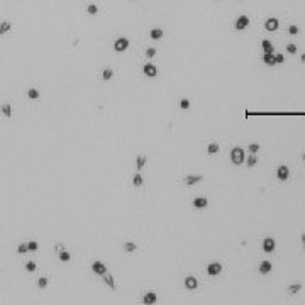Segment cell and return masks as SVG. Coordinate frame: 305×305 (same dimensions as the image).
I'll use <instances>...</instances> for the list:
<instances>
[{
    "label": "cell",
    "mask_w": 305,
    "mask_h": 305,
    "mask_svg": "<svg viewBox=\"0 0 305 305\" xmlns=\"http://www.w3.org/2000/svg\"><path fill=\"white\" fill-rule=\"evenodd\" d=\"M244 159H246V154H244V149L243 147H232L231 149V161L234 163V165H243Z\"/></svg>",
    "instance_id": "cell-1"
},
{
    "label": "cell",
    "mask_w": 305,
    "mask_h": 305,
    "mask_svg": "<svg viewBox=\"0 0 305 305\" xmlns=\"http://www.w3.org/2000/svg\"><path fill=\"white\" fill-rule=\"evenodd\" d=\"M129 39L127 37H117V39L114 41V51L115 53H124V51H127V48H129Z\"/></svg>",
    "instance_id": "cell-2"
},
{
    "label": "cell",
    "mask_w": 305,
    "mask_h": 305,
    "mask_svg": "<svg viewBox=\"0 0 305 305\" xmlns=\"http://www.w3.org/2000/svg\"><path fill=\"white\" fill-rule=\"evenodd\" d=\"M249 22H251V19L247 17V15H239L237 19H236V22H234V29L236 31H243V29H246L247 26H249Z\"/></svg>",
    "instance_id": "cell-3"
},
{
    "label": "cell",
    "mask_w": 305,
    "mask_h": 305,
    "mask_svg": "<svg viewBox=\"0 0 305 305\" xmlns=\"http://www.w3.org/2000/svg\"><path fill=\"white\" fill-rule=\"evenodd\" d=\"M288 177H290V168H288L287 165H280L278 168H276V178H278L280 181H287Z\"/></svg>",
    "instance_id": "cell-4"
},
{
    "label": "cell",
    "mask_w": 305,
    "mask_h": 305,
    "mask_svg": "<svg viewBox=\"0 0 305 305\" xmlns=\"http://www.w3.org/2000/svg\"><path fill=\"white\" fill-rule=\"evenodd\" d=\"M221 271H222V265L219 261H212V263L207 265V275L209 276H217Z\"/></svg>",
    "instance_id": "cell-5"
},
{
    "label": "cell",
    "mask_w": 305,
    "mask_h": 305,
    "mask_svg": "<svg viewBox=\"0 0 305 305\" xmlns=\"http://www.w3.org/2000/svg\"><path fill=\"white\" fill-rule=\"evenodd\" d=\"M275 247H276V241L273 237H265L263 239V251H265V253L271 254L273 251H275Z\"/></svg>",
    "instance_id": "cell-6"
},
{
    "label": "cell",
    "mask_w": 305,
    "mask_h": 305,
    "mask_svg": "<svg viewBox=\"0 0 305 305\" xmlns=\"http://www.w3.org/2000/svg\"><path fill=\"white\" fill-rule=\"evenodd\" d=\"M143 73L146 75L147 78H156V75H158V68H156L154 65L147 63V65H144V66H143Z\"/></svg>",
    "instance_id": "cell-7"
},
{
    "label": "cell",
    "mask_w": 305,
    "mask_h": 305,
    "mask_svg": "<svg viewBox=\"0 0 305 305\" xmlns=\"http://www.w3.org/2000/svg\"><path fill=\"white\" fill-rule=\"evenodd\" d=\"M278 27H280V22H278V19H276V17L266 19V22H265V29H266V31H270V32H275Z\"/></svg>",
    "instance_id": "cell-8"
},
{
    "label": "cell",
    "mask_w": 305,
    "mask_h": 305,
    "mask_svg": "<svg viewBox=\"0 0 305 305\" xmlns=\"http://www.w3.org/2000/svg\"><path fill=\"white\" fill-rule=\"evenodd\" d=\"M271 270H273V265H271V261H268V259L261 261L259 266H258V271H259L261 275H268Z\"/></svg>",
    "instance_id": "cell-9"
},
{
    "label": "cell",
    "mask_w": 305,
    "mask_h": 305,
    "mask_svg": "<svg viewBox=\"0 0 305 305\" xmlns=\"http://www.w3.org/2000/svg\"><path fill=\"white\" fill-rule=\"evenodd\" d=\"M197 287H199L197 278H195L193 275H188L187 278H185V288H187V290H197Z\"/></svg>",
    "instance_id": "cell-10"
},
{
    "label": "cell",
    "mask_w": 305,
    "mask_h": 305,
    "mask_svg": "<svg viewBox=\"0 0 305 305\" xmlns=\"http://www.w3.org/2000/svg\"><path fill=\"white\" fill-rule=\"evenodd\" d=\"M92 271L97 273V275H103V273H107V266L103 265L102 261H93L92 263Z\"/></svg>",
    "instance_id": "cell-11"
},
{
    "label": "cell",
    "mask_w": 305,
    "mask_h": 305,
    "mask_svg": "<svg viewBox=\"0 0 305 305\" xmlns=\"http://www.w3.org/2000/svg\"><path fill=\"white\" fill-rule=\"evenodd\" d=\"M202 175H188V177H185V185L187 187H193V185H197L199 181H202Z\"/></svg>",
    "instance_id": "cell-12"
},
{
    "label": "cell",
    "mask_w": 305,
    "mask_h": 305,
    "mask_svg": "<svg viewBox=\"0 0 305 305\" xmlns=\"http://www.w3.org/2000/svg\"><path fill=\"white\" fill-rule=\"evenodd\" d=\"M192 205H193L195 209H205V207L209 205V200H207L205 197H197V199H193Z\"/></svg>",
    "instance_id": "cell-13"
},
{
    "label": "cell",
    "mask_w": 305,
    "mask_h": 305,
    "mask_svg": "<svg viewBox=\"0 0 305 305\" xmlns=\"http://www.w3.org/2000/svg\"><path fill=\"white\" fill-rule=\"evenodd\" d=\"M143 302L146 305H153V303H156V302H158V295H156L154 292H147V293L143 297Z\"/></svg>",
    "instance_id": "cell-14"
},
{
    "label": "cell",
    "mask_w": 305,
    "mask_h": 305,
    "mask_svg": "<svg viewBox=\"0 0 305 305\" xmlns=\"http://www.w3.org/2000/svg\"><path fill=\"white\" fill-rule=\"evenodd\" d=\"M263 63H265V65H270V66H275L276 65L275 53H265V54H263Z\"/></svg>",
    "instance_id": "cell-15"
},
{
    "label": "cell",
    "mask_w": 305,
    "mask_h": 305,
    "mask_svg": "<svg viewBox=\"0 0 305 305\" xmlns=\"http://www.w3.org/2000/svg\"><path fill=\"white\" fill-rule=\"evenodd\" d=\"M102 276H103V281H105V285L110 288V290H115V288H117V287H115V281H114V276H112L110 273H109V275H107V273H103Z\"/></svg>",
    "instance_id": "cell-16"
},
{
    "label": "cell",
    "mask_w": 305,
    "mask_h": 305,
    "mask_svg": "<svg viewBox=\"0 0 305 305\" xmlns=\"http://www.w3.org/2000/svg\"><path fill=\"white\" fill-rule=\"evenodd\" d=\"M2 114H4L5 119H10L12 117V105L9 102L2 103Z\"/></svg>",
    "instance_id": "cell-17"
},
{
    "label": "cell",
    "mask_w": 305,
    "mask_h": 305,
    "mask_svg": "<svg viewBox=\"0 0 305 305\" xmlns=\"http://www.w3.org/2000/svg\"><path fill=\"white\" fill-rule=\"evenodd\" d=\"M149 37H151V39H154V41L161 39V37H163V29H158V27L151 29L149 31Z\"/></svg>",
    "instance_id": "cell-18"
},
{
    "label": "cell",
    "mask_w": 305,
    "mask_h": 305,
    "mask_svg": "<svg viewBox=\"0 0 305 305\" xmlns=\"http://www.w3.org/2000/svg\"><path fill=\"white\" fill-rule=\"evenodd\" d=\"M261 48H263V51H265V53H275V48H273L271 41H268V39L261 41Z\"/></svg>",
    "instance_id": "cell-19"
},
{
    "label": "cell",
    "mask_w": 305,
    "mask_h": 305,
    "mask_svg": "<svg viewBox=\"0 0 305 305\" xmlns=\"http://www.w3.org/2000/svg\"><path fill=\"white\" fill-rule=\"evenodd\" d=\"M146 161H147V159H146V156H144V154H139V156H137V158H136V169H137V171H141V169L144 168Z\"/></svg>",
    "instance_id": "cell-20"
},
{
    "label": "cell",
    "mask_w": 305,
    "mask_h": 305,
    "mask_svg": "<svg viewBox=\"0 0 305 305\" xmlns=\"http://www.w3.org/2000/svg\"><path fill=\"white\" fill-rule=\"evenodd\" d=\"M10 29H12V24L9 22V20H4V22L0 24V36H4V34H7Z\"/></svg>",
    "instance_id": "cell-21"
},
{
    "label": "cell",
    "mask_w": 305,
    "mask_h": 305,
    "mask_svg": "<svg viewBox=\"0 0 305 305\" xmlns=\"http://www.w3.org/2000/svg\"><path fill=\"white\" fill-rule=\"evenodd\" d=\"M137 249V244L132 243V241H125L124 243V251L125 253H132V251Z\"/></svg>",
    "instance_id": "cell-22"
},
{
    "label": "cell",
    "mask_w": 305,
    "mask_h": 305,
    "mask_svg": "<svg viewBox=\"0 0 305 305\" xmlns=\"http://www.w3.org/2000/svg\"><path fill=\"white\" fill-rule=\"evenodd\" d=\"M219 149H221V147H219V144H217V143H210L209 146H207V154H217V153H219Z\"/></svg>",
    "instance_id": "cell-23"
},
{
    "label": "cell",
    "mask_w": 305,
    "mask_h": 305,
    "mask_svg": "<svg viewBox=\"0 0 305 305\" xmlns=\"http://www.w3.org/2000/svg\"><path fill=\"white\" fill-rule=\"evenodd\" d=\"M132 185H134V187H137V188L144 185V180H143V177H141V173H136V175H134V178H132Z\"/></svg>",
    "instance_id": "cell-24"
},
{
    "label": "cell",
    "mask_w": 305,
    "mask_h": 305,
    "mask_svg": "<svg viewBox=\"0 0 305 305\" xmlns=\"http://www.w3.org/2000/svg\"><path fill=\"white\" fill-rule=\"evenodd\" d=\"M41 97V93L37 92L36 88H29L27 90V99H31V100H37Z\"/></svg>",
    "instance_id": "cell-25"
},
{
    "label": "cell",
    "mask_w": 305,
    "mask_h": 305,
    "mask_svg": "<svg viewBox=\"0 0 305 305\" xmlns=\"http://www.w3.org/2000/svg\"><path fill=\"white\" fill-rule=\"evenodd\" d=\"M112 76H114V71H112L110 70V68H103V70H102V80H110V78Z\"/></svg>",
    "instance_id": "cell-26"
},
{
    "label": "cell",
    "mask_w": 305,
    "mask_h": 305,
    "mask_svg": "<svg viewBox=\"0 0 305 305\" xmlns=\"http://www.w3.org/2000/svg\"><path fill=\"white\" fill-rule=\"evenodd\" d=\"M58 258H59V261H63V263H66V261H70L71 259V254L68 253V251H59V254H58Z\"/></svg>",
    "instance_id": "cell-27"
},
{
    "label": "cell",
    "mask_w": 305,
    "mask_h": 305,
    "mask_svg": "<svg viewBox=\"0 0 305 305\" xmlns=\"http://www.w3.org/2000/svg\"><path fill=\"white\" fill-rule=\"evenodd\" d=\"M300 290H302V285H300V283H293V285H290V287H288V293H292V295L298 293Z\"/></svg>",
    "instance_id": "cell-28"
},
{
    "label": "cell",
    "mask_w": 305,
    "mask_h": 305,
    "mask_svg": "<svg viewBox=\"0 0 305 305\" xmlns=\"http://www.w3.org/2000/svg\"><path fill=\"white\" fill-rule=\"evenodd\" d=\"M256 163H258V158H256V154H249L246 158V165L249 166V168H253V166H256Z\"/></svg>",
    "instance_id": "cell-29"
},
{
    "label": "cell",
    "mask_w": 305,
    "mask_h": 305,
    "mask_svg": "<svg viewBox=\"0 0 305 305\" xmlns=\"http://www.w3.org/2000/svg\"><path fill=\"white\" fill-rule=\"evenodd\" d=\"M247 151H249L251 154H256L258 151H259V144H258V143H251L249 146H247Z\"/></svg>",
    "instance_id": "cell-30"
},
{
    "label": "cell",
    "mask_w": 305,
    "mask_h": 305,
    "mask_svg": "<svg viewBox=\"0 0 305 305\" xmlns=\"http://www.w3.org/2000/svg\"><path fill=\"white\" fill-rule=\"evenodd\" d=\"M37 249H39V244H37L36 241H29V243H27V251H32V253H36Z\"/></svg>",
    "instance_id": "cell-31"
},
{
    "label": "cell",
    "mask_w": 305,
    "mask_h": 305,
    "mask_svg": "<svg viewBox=\"0 0 305 305\" xmlns=\"http://www.w3.org/2000/svg\"><path fill=\"white\" fill-rule=\"evenodd\" d=\"M48 283H49V280L46 278V276H41V278L37 280V287H39V288H46V287H48Z\"/></svg>",
    "instance_id": "cell-32"
},
{
    "label": "cell",
    "mask_w": 305,
    "mask_h": 305,
    "mask_svg": "<svg viewBox=\"0 0 305 305\" xmlns=\"http://www.w3.org/2000/svg\"><path fill=\"white\" fill-rule=\"evenodd\" d=\"M26 270H27L29 273H34V271L37 270V265L34 263V261H27V263H26Z\"/></svg>",
    "instance_id": "cell-33"
},
{
    "label": "cell",
    "mask_w": 305,
    "mask_h": 305,
    "mask_svg": "<svg viewBox=\"0 0 305 305\" xmlns=\"http://www.w3.org/2000/svg\"><path fill=\"white\" fill-rule=\"evenodd\" d=\"M180 109H181V110H188V109H190V100H188V99H181L180 100Z\"/></svg>",
    "instance_id": "cell-34"
},
{
    "label": "cell",
    "mask_w": 305,
    "mask_h": 305,
    "mask_svg": "<svg viewBox=\"0 0 305 305\" xmlns=\"http://www.w3.org/2000/svg\"><path fill=\"white\" fill-rule=\"evenodd\" d=\"M285 49H287V53H290V54H295V53L298 51V48H297V46L293 44V43H290V44H287V48H285Z\"/></svg>",
    "instance_id": "cell-35"
},
{
    "label": "cell",
    "mask_w": 305,
    "mask_h": 305,
    "mask_svg": "<svg viewBox=\"0 0 305 305\" xmlns=\"http://www.w3.org/2000/svg\"><path fill=\"white\" fill-rule=\"evenodd\" d=\"M17 253L19 254H26L27 253V243H22L17 246Z\"/></svg>",
    "instance_id": "cell-36"
},
{
    "label": "cell",
    "mask_w": 305,
    "mask_h": 305,
    "mask_svg": "<svg viewBox=\"0 0 305 305\" xmlns=\"http://www.w3.org/2000/svg\"><path fill=\"white\" fill-rule=\"evenodd\" d=\"M87 12H88L90 15H95L97 12H99V7H97L95 4H92V5H88V7H87Z\"/></svg>",
    "instance_id": "cell-37"
},
{
    "label": "cell",
    "mask_w": 305,
    "mask_h": 305,
    "mask_svg": "<svg viewBox=\"0 0 305 305\" xmlns=\"http://www.w3.org/2000/svg\"><path fill=\"white\" fill-rule=\"evenodd\" d=\"M288 34H292V36H297V34H298V27L295 26V24H292V26L288 27Z\"/></svg>",
    "instance_id": "cell-38"
},
{
    "label": "cell",
    "mask_w": 305,
    "mask_h": 305,
    "mask_svg": "<svg viewBox=\"0 0 305 305\" xmlns=\"http://www.w3.org/2000/svg\"><path fill=\"white\" fill-rule=\"evenodd\" d=\"M146 56H147V58H153V56H156V49H154V48H147V49H146Z\"/></svg>",
    "instance_id": "cell-39"
},
{
    "label": "cell",
    "mask_w": 305,
    "mask_h": 305,
    "mask_svg": "<svg viewBox=\"0 0 305 305\" xmlns=\"http://www.w3.org/2000/svg\"><path fill=\"white\" fill-rule=\"evenodd\" d=\"M275 59H276V65H283L285 56H283V54H275Z\"/></svg>",
    "instance_id": "cell-40"
},
{
    "label": "cell",
    "mask_w": 305,
    "mask_h": 305,
    "mask_svg": "<svg viewBox=\"0 0 305 305\" xmlns=\"http://www.w3.org/2000/svg\"><path fill=\"white\" fill-rule=\"evenodd\" d=\"M302 244H303V251H305V232L302 234Z\"/></svg>",
    "instance_id": "cell-41"
},
{
    "label": "cell",
    "mask_w": 305,
    "mask_h": 305,
    "mask_svg": "<svg viewBox=\"0 0 305 305\" xmlns=\"http://www.w3.org/2000/svg\"><path fill=\"white\" fill-rule=\"evenodd\" d=\"M300 61H302V63H303V65H305V54H302V58H300Z\"/></svg>",
    "instance_id": "cell-42"
},
{
    "label": "cell",
    "mask_w": 305,
    "mask_h": 305,
    "mask_svg": "<svg viewBox=\"0 0 305 305\" xmlns=\"http://www.w3.org/2000/svg\"><path fill=\"white\" fill-rule=\"evenodd\" d=\"M302 159H303V161H305V153H303V154H302Z\"/></svg>",
    "instance_id": "cell-43"
},
{
    "label": "cell",
    "mask_w": 305,
    "mask_h": 305,
    "mask_svg": "<svg viewBox=\"0 0 305 305\" xmlns=\"http://www.w3.org/2000/svg\"><path fill=\"white\" fill-rule=\"evenodd\" d=\"M131 2H134V0H131Z\"/></svg>",
    "instance_id": "cell-44"
},
{
    "label": "cell",
    "mask_w": 305,
    "mask_h": 305,
    "mask_svg": "<svg viewBox=\"0 0 305 305\" xmlns=\"http://www.w3.org/2000/svg\"><path fill=\"white\" fill-rule=\"evenodd\" d=\"M217 2H219V0H217Z\"/></svg>",
    "instance_id": "cell-45"
}]
</instances>
